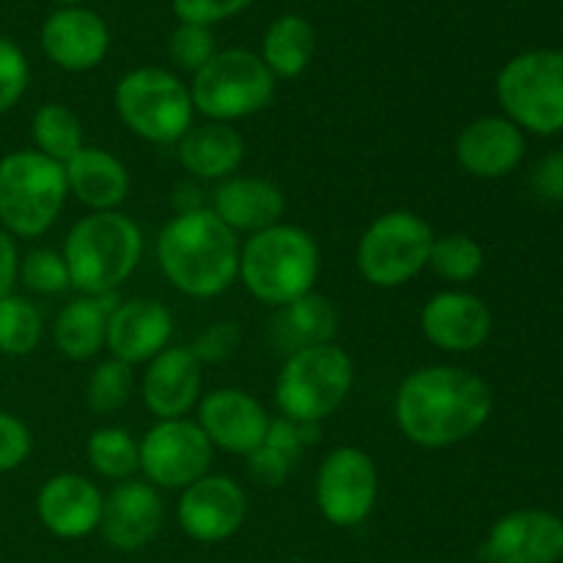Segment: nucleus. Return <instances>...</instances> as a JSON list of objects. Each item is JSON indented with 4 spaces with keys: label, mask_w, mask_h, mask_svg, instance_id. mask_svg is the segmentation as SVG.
<instances>
[{
    "label": "nucleus",
    "mask_w": 563,
    "mask_h": 563,
    "mask_svg": "<svg viewBox=\"0 0 563 563\" xmlns=\"http://www.w3.org/2000/svg\"><path fill=\"white\" fill-rule=\"evenodd\" d=\"M291 465H295V460H289L284 451L269 445L267 440H264L256 451L247 454V471H251V476L256 478V482H262L264 487H280V484L289 478Z\"/></svg>",
    "instance_id": "39"
},
{
    "label": "nucleus",
    "mask_w": 563,
    "mask_h": 563,
    "mask_svg": "<svg viewBox=\"0 0 563 563\" xmlns=\"http://www.w3.org/2000/svg\"><path fill=\"white\" fill-rule=\"evenodd\" d=\"M421 330L432 346L462 355L487 344L493 313L487 302L471 291H440L423 306Z\"/></svg>",
    "instance_id": "17"
},
{
    "label": "nucleus",
    "mask_w": 563,
    "mask_h": 563,
    "mask_svg": "<svg viewBox=\"0 0 563 563\" xmlns=\"http://www.w3.org/2000/svg\"><path fill=\"white\" fill-rule=\"evenodd\" d=\"M60 256L77 291L113 295L141 264L143 234L126 214L91 212L71 225Z\"/></svg>",
    "instance_id": "3"
},
{
    "label": "nucleus",
    "mask_w": 563,
    "mask_h": 563,
    "mask_svg": "<svg viewBox=\"0 0 563 563\" xmlns=\"http://www.w3.org/2000/svg\"><path fill=\"white\" fill-rule=\"evenodd\" d=\"M22 284L27 286L36 295H64L66 289H71L69 269L60 253L47 251H31L25 258H20V275Z\"/></svg>",
    "instance_id": "34"
},
{
    "label": "nucleus",
    "mask_w": 563,
    "mask_h": 563,
    "mask_svg": "<svg viewBox=\"0 0 563 563\" xmlns=\"http://www.w3.org/2000/svg\"><path fill=\"white\" fill-rule=\"evenodd\" d=\"M396 423L421 449H449L473 438L493 416V390L478 374L456 366H427L399 385Z\"/></svg>",
    "instance_id": "1"
},
{
    "label": "nucleus",
    "mask_w": 563,
    "mask_h": 563,
    "mask_svg": "<svg viewBox=\"0 0 563 563\" xmlns=\"http://www.w3.org/2000/svg\"><path fill=\"white\" fill-rule=\"evenodd\" d=\"M335 330H339V313H335L333 302L313 291L280 308L273 322L275 341L289 355L297 350H308V346L330 344L335 339Z\"/></svg>",
    "instance_id": "28"
},
{
    "label": "nucleus",
    "mask_w": 563,
    "mask_h": 563,
    "mask_svg": "<svg viewBox=\"0 0 563 563\" xmlns=\"http://www.w3.org/2000/svg\"><path fill=\"white\" fill-rule=\"evenodd\" d=\"M319 278V245L308 231L278 223L240 247V280L256 300L289 306L311 295Z\"/></svg>",
    "instance_id": "4"
},
{
    "label": "nucleus",
    "mask_w": 563,
    "mask_h": 563,
    "mask_svg": "<svg viewBox=\"0 0 563 563\" xmlns=\"http://www.w3.org/2000/svg\"><path fill=\"white\" fill-rule=\"evenodd\" d=\"M53 3H58L60 9H71V5H82L86 0H53Z\"/></svg>",
    "instance_id": "43"
},
{
    "label": "nucleus",
    "mask_w": 563,
    "mask_h": 563,
    "mask_svg": "<svg viewBox=\"0 0 563 563\" xmlns=\"http://www.w3.org/2000/svg\"><path fill=\"white\" fill-rule=\"evenodd\" d=\"M113 295L86 297L66 302L53 328L55 346L69 361H91L108 341V319L115 306H110Z\"/></svg>",
    "instance_id": "26"
},
{
    "label": "nucleus",
    "mask_w": 563,
    "mask_h": 563,
    "mask_svg": "<svg viewBox=\"0 0 563 563\" xmlns=\"http://www.w3.org/2000/svg\"><path fill=\"white\" fill-rule=\"evenodd\" d=\"M253 0H170L176 20L212 27L218 22L242 14Z\"/></svg>",
    "instance_id": "37"
},
{
    "label": "nucleus",
    "mask_w": 563,
    "mask_h": 563,
    "mask_svg": "<svg viewBox=\"0 0 563 563\" xmlns=\"http://www.w3.org/2000/svg\"><path fill=\"white\" fill-rule=\"evenodd\" d=\"M218 53V44L209 27L190 25V22H179L174 33L168 36V55L181 71H201L209 60Z\"/></svg>",
    "instance_id": "35"
},
{
    "label": "nucleus",
    "mask_w": 563,
    "mask_h": 563,
    "mask_svg": "<svg viewBox=\"0 0 563 563\" xmlns=\"http://www.w3.org/2000/svg\"><path fill=\"white\" fill-rule=\"evenodd\" d=\"M484 563H555L563 559V520L539 509L500 517L478 548Z\"/></svg>",
    "instance_id": "14"
},
{
    "label": "nucleus",
    "mask_w": 563,
    "mask_h": 563,
    "mask_svg": "<svg viewBox=\"0 0 563 563\" xmlns=\"http://www.w3.org/2000/svg\"><path fill=\"white\" fill-rule=\"evenodd\" d=\"M115 113L141 141L170 146L192 126L190 86L159 66H137L115 82Z\"/></svg>",
    "instance_id": "7"
},
{
    "label": "nucleus",
    "mask_w": 563,
    "mask_h": 563,
    "mask_svg": "<svg viewBox=\"0 0 563 563\" xmlns=\"http://www.w3.org/2000/svg\"><path fill=\"white\" fill-rule=\"evenodd\" d=\"M240 344V330L236 324H212L207 333L198 335L196 344L190 346V352L196 355L198 363H220L231 355Z\"/></svg>",
    "instance_id": "40"
},
{
    "label": "nucleus",
    "mask_w": 563,
    "mask_h": 563,
    "mask_svg": "<svg viewBox=\"0 0 563 563\" xmlns=\"http://www.w3.org/2000/svg\"><path fill=\"white\" fill-rule=\"evenodd\" d=\"M286 198L275 181L262 176H231L214 190L212 212L229 225L234 234L251 231L258 234L280 223Z\"/></svg>",
    "instance_id": "23"
},
{
    "label": "nucleus",
    "mask_w": 563,
    "mask_h": 563,
    "mask_svg": "<svg viewBox=\"0 0 563 563\" xmlns=\"http://www.w3.org/2000/svg\"><path fill=\"white\" fill-rule=\"evenodd\" d=\"M526 135L504 115H482L456 137V159L476 179H500L522 163Z\"/></svg>",
    "instance_id": "22"
},
{
    "label": "nucleus",
    "mask_w": 563,
    "mask_h": 563,
    "mask_svg": "<svg viewBox=\"0 0 563 563\" xmlns=\"http://www.w3.org/2000/svg\"><path fill=\"white\" fill-rule=\"evenodd\" d=\"M539 190L548 198H563V157L544 159L537 176Z\"/></svg>",
    "instance_id": "42"
},
{
    "label": "nucleus",
    "mask_w": 563,
    "mask_h": 563,
    "mask_svg": "<svg viewBox=\"0 0 563 563\" xmlns=\"http://www.w3.org/2000/svg\"><path fill=\"white\" fill-rule=\"evenodd\" d=\"M176 157L187 174L198 179H231L245 159V141L231 124L209 121L190 126L176 143Z\"/></svg>",
    "instance_id": "25"
},
{
    "label": "nucleus",
    "mask_w": 563,
    "mask_h": 563,
    "mask_svg": "<svg viewBox=\"0 0 563 563\" xmlns=\"http://www.w3.org/2000/svg\"><path fill=\"white\" fill-rule=\"evenodd\" d=\"M42 49L64 71L97 69L110 49V27L86 5L55 9L42 25Z\"/></svg>",
    "instance_id": "16"
},
{
    "label": "nucleus",
    "mask_w": 563,
    "mask_h": 563,
    "mask_svg": "<svg viewBox=\"0 0 563 563\" xmlns=\"http://www.w3.org/2000/svg\"><path fill=\"white\" fill-rule=\"evenodd\" d=\"M102 509L104 495L80 473H58L36 495L38 520L58 539H82L99 531Z\"/></svg>",
    "instance_id": "19"
},
{
    "label": "nucleus",
    "mask_w": 563,
    "mask_h": 563,
    "mask_svg": "<svg viewBox=\"0 0 563 563\" xmlns=\"http://www.w3.org/2000/svg\"><path fill=\"white\" fill-rule=\"evenodd\" d=\"M163 520L165 506L157 487L148 482H121L104 498L99 531L110 548L121 553H135L157 537Z\"/></svg>",
    "instance_id": "18"
},
{
    "label": "nucleus",
    "mask_w": 563,
    "mask_h": 563,
    "mask_svg": "<svg viewBox=\"0 0 563 563\" xmlns=\"http://www.w3.org/2000/svg\"><path fill=\"white\" fill-rule=\"evenodd\" d=\"M42 341V313L27 297H0V352L11 357L31 355Z\"/></svg>",
    "instance_id": "31"
},
{
    "label": "nucleus",
    "mask_w": 563,
    "mask_h": 563,
    "mask_svg": "<svg viewBox=\"0 0 563 563\" xmlns=\"http://www.w3.org/2000/svg\"><path fill=\"white\" fill-rule=\"evenodd\" d=\"M132 388H135L132 366L110 357V361H102L93 368L86 388V401L97 416H110V412H119L130 401Z\"/></svg>",
    "instance_id": "33"
},
{
    "label": "nucleus",
    "mask_w": 563,
    "mask_h": 563,
    "mask_svg": "<svg viewBox=\"0 0 563 563\" xmlns=\"http://www.w3.org/2000/svg\"><path fill=\"white\" fill-rule=\"evenodd\" d=\"M31 80V66L20 44L0 36V115L9 113L25 93Z\"/></svg>",
    "instance_id": "36"
},
{
    "label": "nucleus",
    "mask_w": 563,
    "mask_h": 563,
    "mask_svg": "<svg viewBox=\"0 0 563 563\" xmlns=\"http://www.w3.org/2000/svg\"><path fill=\"white\" fill-rule=\"evenodd\" d=\"M201 396V363L190 346H168L148 361L143 377V405L157 421L185 418Z\"/></svg>",
    "instance_id": "21"
},
{
    "label": "nucleus",
    "mask_w": 563,
    "mask_h": 563,
    "mask_svg": "<svg viewBox=\"0 0 563 563\" xmlns=\"http://www.w3.org/2000/svg\"><path fill=\"white\" fill-rule=\"evenodd\" d=\"M88 462L93 471L110 482H130L135 471H141V454L137 443L126 429L102 427L88 438L86 443Z\"/></svg>",
    "instance_id": "30"
},
{
    "label": "nucleus",
    "mask_w": 563,
    "mask_h": 563,
    "mask_svg": "<svg viewBox=\"0 0 563 563\" xmlns=\"http://www.w3.org/2000/svg\"><path fill=\"white\" fill-rule=\"evenodd\" d=\"M157 262L174 289L209 300L240 278V240L212 209H185L159 231Z\"/></svg>",
    "instance_id": "2"
},
{
    "label": "nucleus",
    "mask_w": 563,
    "mask_h": 563,
    "mask_svg": "<svg viewBox=\"0 0 563 563\" xmlns=\"http://www.w3.org/2000/svg\"><path fill=\"white\" fill-rule=\"evenodd\" d=\"M33 438L25 423L11 412L0 410V473L20 467L31 456Z\"/></svg>",
    "instance_id": "38"
},
{
    "label": "nucleus",
    "mask_w": 563,
    "mask_h": 563,
    "mask_svg": "<svg viewBox=\"0 0 563 563\" xmlns=\"http://www.w3.org/2000/svg\"><path fill=\"white\" fill-rule=\"evenodd\" d=\"M427 267L451 284H467L484 269V251L467 234L434 236Z\"/></svg>",
    "instance_id": "32"
},
{
    "label": "nucleus",
    "mask_w": 563,
    "mask_h": 563,
    "mask_svg": "<svg viewBox=\"0 0 563 563\" xmlns=\"http://www.w3.org/2000/svg\"><path fill=\"white\" fill-rule=\"evenodd\" d=\"M20 275V256H16V245L11 234L0 229V297L11 295Z\"/></svg>",
    "instance_id": "41"
},
{
    "label": "nucleus",
    "mask_w": 563,
    "mask_h": 563,
    "mask_svg": "<svg viewBox=\"0 0 563 563\" xmlns=\"http://www.w3.org/2000/svg\"><path fill=\"white\" fill-rule=\"evenodd\" d=\"M247 515L245 489L229 476H203L181 489L176 517L181 531L203 544H218L234 537Z\"/></svg>",
    "instance_id": "13"
},
{
    "label": "nucleus",
    "mask_w": 563,
    "mask_h": 563,
    "mask_svg": "<svg viewBox=\"0 0 563 563\" xmlns=\"http://www.w3.org/2000/svg\"><path fill=\"white\" fill-rule=\"evenodd\" d=\"M66 187L91 212H115L130 196V174L115 154L99 146H82L64 163Z\"/></svg>",
    "instance_id": "24"
},
{
    "label": "nucleus",
    "mask_w": 563,
    "mask_h": 563,
    "mask_svg": "<svg viewBox=\"0 0 563 563\" xmlns=\"http://www.w3.org/2000/svg\"><path fill=\"white\" fill-rule=\"evenodd\" d=\"M434 231L421 214L385 212L363 231L357 242V273L377 289H396L416 278L429 264Z\"/></svg>",
    "instance_id": "10"
},
{
    "label": "nucleus",
    "mask_w": 563,
    "mask_h": 563,
    "mask_svg": "<svg viewBox=\"0 0 563 563\" xmlns=\"http://www.w3.org/2000/svg\"><path fill=\"white\" fill-rule=\"evenodd\" d=\"M379 493L377 467L366 451L341 445L330 451L317 473V506L335 528H355L374 511Z\"/></svg>",
    "instance_id": "12"
},
{
    "label": "nucleus",
    "mask_w": 563,
    "mask_h": 563,
    "mask_svg": "<svg viewBox=\"0 0 563 563\" xmlns=\"http://www.w3.org/2000/svg\"><path fill=\"white\" fill-rule=\"evenodd\" d=\"M506 119L533 135L563 130V53L531 49L500 69L495 82Z\"/></svg>",
    "instance_id": "9"
},
{
    "label": "nucleus",
    "mask_w": 563,
    "mask_h": 563,
    "mask_svg": "<svg viewBox=\"0 0 563 563\" xmlns=\"http://www.w3.org/2000/svg\"><path fill=\"white\" fill-rule=\"evenodd\" d=\"M31 135L36 143V152L44 157L64 165L75 157L86 143H82V124L66 104L47 102L33 113Z\"/></svg>",
    "instance_id": "29"
},
{
    "label": "nucleus",
    "mask_w": 563,
    "mask_h": 563,
    "mask_svg": "<svg viewBox=\"0 0 563 563\" xmlns=\"http://www.w3.org/2000/svg\"><path fill=\"white\" fill-rule=\"evenodd\" d=\"M174 335V317L168 308L148 297L119 302L108 319V341L104 346L115 361L126 366L148 363L159 352L168 350Z\"/></svg>",
    "instance_id": "20"
},
{
    "label": "nucleus",
    "mask_w": 563,
    "mask_h": 563,
    "mask_svg": "<svg viewBox=\"0 0 563 563\" xmlns=\"http://www.w3.org/2000/svg\"><path fill=\"white\" fill-rule=\"evenodd\" d=\"M64 165L44 157L36 148L11 152L0 159V223L5 234L33 240L53 229L64 209Z\"/></svg>",
    "instance_id": "5"
},
{
    "label": "nucleus",
    "mask_w": 563,
    "mask_h": 563,
    "mask_svg": "<svg viewBox=\"0 0 563 563\" xmlns=\"http://www.w3.org/2000/svg\"><path fill=\"white\" fill-rule=\"evenodd\" d=\"M196 423L203 429L212 449L247 456L264 443L273 421L251 394L240 388H218L201 399Z\"/></svg>",
    "instance_id": "15"
},
{
    "label": "nucleus",
    "mask_w": 563,
    "mask_h": 563,
    "mask_svg": "<svg viewBox=\"0 0 563 563\" xmlns=\"http://www.w3.org/2000/svg\"><path fill=\"white\" fill-rule=\"evenodd\" d=\"M192 108L209 121H229L256 115L273 102L275 77L262 55L245 47L214 53V58L192 75Z\"/></svg>",
    "instance_id": "8"
},
{
    "label": "nucleus",
    "mask_w": 563,
    "mask_h": 563,
    "mask_svg": "<svg viewBox=\"0 0 563 563\" xmlns=\"http://www.w3.org/2000/svg\"><path fill=\"white\" fill-rule=\"evenodd\" d=\"M355 383L352 357L339 344H317L286 357L275 379V405L295 423H319L333 416Z\"/></svg>",
    "instance_id": "6"
},
{
    "label": "nucleus",
    "mask_w": 563,
    "mask_h": 563,
    "mask_svg": "<svg viewBox=\"0 0 563 563\" xmlns=\"http://www.w3.org/2000/svg\"><path fill=\"white\" fill-rule=\"evenodd\" d=\"M212 451L203 429L187 418L157 421L137 443L141 471L152 487L163 489H187L207 476Z\"/></svg>",
    "instance_id": "11"
},
{
    "label": "nucleus",
    "mask_w": 563,
    "mask_h": 563,
    "mask_svg": "<svg viewBox=\"0 0 563 563\" xmlns=\"http://www.w3.org/2000/svg\"><path fill=\"white\" fill-rule=\"evenodd\" d=\"M317 53V31L300 14H280L269 22L262 38V60L275 80H295L311 66Z\"/></svg>",
    "instance_id": "27"
}]
</instances>
